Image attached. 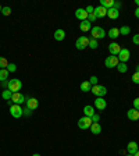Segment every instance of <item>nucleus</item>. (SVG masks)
Instances as JSON below:
<instances>
[{"instance_id": "20e7f679", "label": "nucleus", "mask_w": 139, "mask_h": 156, "mask_svg": "<svg viewBox=\"0 0 139 156\" xmlns=\"http://www.w3.org/2000/svg\"><path fill=\"white\" fill-rule=\"evenodd\" d=\"M91 126H92V119L91 117L84 116V117H81V119L78 120V127H79L81 130H89Z\"/></svg>"}, {"instance_id": "473e14b6", "label": "nucleus", "mask_w": 139, "mask_h": 156, "mask_svg": "<svg viewBox=\"0 0 139 156\" xmlns=\"http://www.w3.org/2000/svg\"><path fill=\"white\" fill-rule=\"evenodd\" d=\"M2 14H3V16H10V14H11V9H10L9 6L3 7V9H2Z\"/></svg>"}, {"instance_id": "c03bdc74", "label": "nucleus", "mask_w": 139, "mask_h": 156, "mask_svg": "<svg viewBox=\"0 0 139 156\" xmlns=\"http://www.w3.org/2000/svg\"><path fill=\"white\" fill-rule=\"evenodd\" d=\"M135 3H136V6L139 7V0H135Z\"/></svg>"}, {"instance_id": "ea45409f", "label": "nucleus", "mask_w": 139, "mask_h": 156, "mask_svg": "<svg viewBox=\"0 0 139 156\" xmlns=\"http://www.w3.org/2000/svg\"><path fill=\"white\" fill-rule=\"evenodd\" d=\"M85 10H86V13H88V14H92V13H93V11H95V7H92V6H88Z\"/></svg>"}, {"instance_id": "37998d69", "label": "nucleus", "mask_w": 139, "mask_h": 156, "mask_svg": "<svg viewBox=\"0 0 139 156\" xmlns=\"http://www.w3.org/2000/svg\"><path fill=\"white\" fill-rule=\"evenodd\" d=\"M134 14H135L136 18H139V7H136V10H135V13H134Z\"/></svg>"}, {"instance_id": "c756f323", "label": "nucleus", "mask_w": 139, "mask_h": 156, "mask_svg": "<svg viewBox=\"0 0 139 156\" xmlns=\"http://www.w3.org/2000/svg\"><path fill=\"white\" fill-rule=\"evenodd\" d=\"M7 66H9L7 58L3 57V56H0V70H2V68H7Z\"/></svg>"}, {"instance_id": "f257e3e1", "label": "nucleus", "mask_w": 139, "mask_h": 156, "mask_svg": "<svg viewBox=\"0 0 139 156\" xmlns=\"http://www.w3.org/2000/svg\"><path fill=\"white\" fill-rule=\"evenodd\" d=\"M21 88H23V82H21V80H18V78H11V80H9V88H7V89H10L13 94L19 92Z\"/></svg>"}, {"instance_id": "ddd939ff", "label": "nucleus", "mask_w": 139, "mask_h": 156, "mask_svg": "<svg viewBox=\"0 0 139 156\" xmlns=\"http://www.w3.org/2000/svg\"><path fill=\"white\" fill-rule=\"evenodd\" d=\"M25 106L29 107L31 110H36V109H38V106H39V101L36 99V98H29L28 101L25 102Z\"/></svg>"}, {"instance_id": "58836bf2", "label": "nucleus", "mask_w": 139, "mask_h": 156, "mask_svg": "<svg viewBox=\"0 0 139 156\" xmlns=\"http://www.w3.org/2000/svg\"><path fill=\"white\" fill-rule=\"evenodd\" d=\"M134 109L139 110V98H136L135 101H134Z\"/></svg>"}, {"instance_id": "6ab92c4d", "label": "nucleus", "mask_w": 139, "mask_h": 156, "mask_svg": "<svg viewBox=\"0 0 139 156\" xmlns=\"http://www.w3.org/2000/svg\"><path fill=\"white\" fill-rule=\"evenodd\" d=\"M64 38H65V31L64 29H56L54 31V39L56 41H58V42H61V41H64Z\"/></svg>"}, {"instance_id": "49530a36", "label": "nucleus", "mask_w": 139, "mask_h": 156, "mask_svg": "<svg viewBox=\"0 0 139 156\" xmlns=\"http://www.w3.org/2000/svg\"><path fill=\"white\" fill-rule=\"evenodd\" d=\"M32 156H40V155H39V153H33Z\"/></svg>"}, {"instance_id": "393cba45", "label": "nucleus", "mask_w": 139, "mask_h": 156, "mask_svg": "<svg viewBox=\"0 0 139 156\" xmlns=\"http://www.w3.org/2000/svg\"><path fill=\"white\" fill-rule=\"evenodd\" d=\"M9 74H10V73L7 71V68H2V70H0V82L7 81V78H9Z\"/></svg>"}, {"instance_id": "8fccbe9b", "label": "nucleus", "mask_w": 139, "mask_h": 156, "mask_svg": "<svg viewBox=\"0 0 139 156\" xmlns=\"http://www.w3.org/2000/svg\"><path fill=\"white\" fill-rule=\"evenodd\" d=\"M0 13H2V6H0Z\"/></svg>"}, {"instance_id": "5701e85b", "label": "nucleus", "mask_w": 139, "mask_h": 156, "mask_svg": "<svg viewBox=\"0 0 139 156\" xmlns=\"http://www.w3.org/2000/svg\"><path fill=\"white\" fill-rule=\"evenodd\" d=\"M100 6L104 7L106 10L113 9L114 7V0H100Z\"/></svg>"}, {"instance_id": "6e6552de", "label": "nucleus", "mask_w": 139, "mask_h": 156, "mask_svg": "<svg viewBox=\"0 0 139 156\" xmlns=\"http://www.w3.org/2000/svg\"><path fill=\"white\" fill-rule=\"evenodd\" d=\"M11 102H13L14 105H21V103H25L26 102V98H25V95H23L21 92H16V94H13V96H11Z\"/></svg>"}, {"instance_id": "39448f33", "label": "nucleus", "mask_w": 139, "mask_h": 156, "mask_svg": "<svg viewBox=\"0 0 139 156\" xmlns=\"http://www.w3.org/2000/svg\"><path fill=\"white\" fill-rule=\"evenodd\" d=\"M92 94L95 95L96 98H103L104 95L107 94V88L103 87V85H95V87H92Z\"/></svg>"}, {"instance_id": "f8f14e48", "label": "nucleus", "mask_w": 139, "mask_h": 156, "mask_svg": "<svg viewBox=\"0 0 139 156\" xmlns=\"http://www.w3.org/2000/svg\"><path fill=\"white\" fill-rule=\"evenodd\" d=\"M95 107L97 110H104L107 107V102L104 101V98H96L95 99Z\"/></svg>"}, {"instance_id": "7c9ffc66", "label": "nucleus", "mask_w": 139, "mask_h": 156, "mask_svg": "<svg viewBox=\"0 0 139 156\" xmlns=\"http://www.w3.org/2000/svg\"><path fill=\"white\" fill-rule=\"evenodd\" d=\"M17 70V66L14 64V63H9V66H7V71L9 73H16Z\"/></svg>"}, {"instance_id": "9d476101", "label": "nucleus", "mask_w": 139, "mask_h": 156, "mask_svg": "<svg viewBox=\"0 0 139 156\" xmlns=\"http://www.w3.org/2000/svg\"><path fill=\"white\" fill-rule=\"evenodd\" d=\"M88 16H89V14L86 13V10L85 9H77L75 10V18L79 20V21H85V20H88Z\"/></svg>"}, {"instance_id": "9b49d317", "label": "nucleus", "mask_w": 139, "mask_h": 156, "mask_svg": "<svg viewBox=\"0 0 139 156\" xmlns=\"http://www.w3.org/2000/svg\"><path fill=\"white\" fill-rule=\"evenodd\" d=\"M121 49L123 48H121L118 43H116V42H113V43L109 45V52H110L111 56H118V53L121 52Z\"/></svg>"}, {"instance_id": "e433bc0d", "label": "nucleus", "mask_w": 139, "mask_h": 156, "mask_svg": "<svg viewBox=\"0 0 139 156\" xmlns=\"http://www.w3.org/2000/svg\"><path fill=\"white\" fill-rule=\"evenodd\" d=\"M96 18H97V17L95 16V13H92V14H89V16H88V21H89V23H95V21H96Z\"/></svg>"}, {"instance_id": "7ed1b4c3", "label": "nucleus", "mask_w": 139, "mask_h": 156, "mask_svg": "<svg viewBox=\"0 0 139 156\" xmlns=\"http://www.w3.org/2000/svg\"><path fill=\"white\" fill-rule=\"evenodd\" d=\"M88 46H89V38H86V36H79V38L77 39V42H75V48L78 49V50H84V49H86Z\"/></svg>"}, {"instance_id": "bb28decb", "label": "nucleus", "mask_w": 139, "mask_h": 156, "mask_svg": "<svg viewBox=\"0 0 139 156\" xmlns=\"http://www.w3.org/2000/svg\"><path fill=\"white\" fill-rule=\"evenodd\" d=\"M117 70H118V73H127L128 71V66H127V63H118V66H117Z\"/></svg>"}, {"instance_id": "a878e982", "label": "nucleus", "mask_w": 139, "mask_h": 156, "mask_svg": "<svg viewBox=\"0 0 139 156\" xmlns=\"http://www.w3.org/2000/svg\"><path fill=\"white\" fill-rule=\"evenodd\" d=\"M11 96H13V92L10 91V89H4L3 94H2V98H3L4 101H11Z\"/></svg>"}, {"instance_id": "423d86ee", "label": "nucleus", "mask_w": 139, "mask_h": 156, "mask_svg": "<svg viewBox=\"0 0 139 156\" xmlns=\"http://www.w3.org/2000/svg\"><path fill=\"white\" fill-rule=\"evenodd\" d=\"M10 114H11L14 119H19V117H23L24 112H23L21 105H13V106L10 107Z\"/></svg>"}, {"instance_id": "c85d7f7f", "label": "nucleus", "mask_w": 139, "mask_h": 156, "mask_svg": "<svg viewBox=\"0 0 139 156\" xmlns=\"http://www.w3.org/2000/svg\"><path fill=\"white\" fill-rule=\"evenodd\" d=\"M88 48H91V49H97V48H99V42H97L96 39L91 38V39H89V46H88Z\"/></svg>"}, {"instance_id": "79ce46f5", "label": "nucleus", "mask_w": 139, "mask_h": 156, "mask_svg": "<svg viewBox=\"0 0 139 156\" xmlns=\"http://www.w3.org/2000/svg\"><path fill=\"white\" fill-rule=\"evenodd\" d=\"M120 7H121V3H120V2H114V9L120 10Z\"/></svg>"}, {"instance_id": "de8ad7c7", "label": "nucleus", "mask_w": 139, "mask_h": 156, "mask_svg": "<svg viewBox=\"0 0 139 156\" xmlns=\"http://www.w3.org/2000/svg\"><path fill=\"white\" fill-rule=\"evenodd\" d=\"M134 156H139V151H138V152H136V153H135V155H134Z\"/></svg>"}, {"instance_id": "c9c22d12", "label": "nucleus", "mask_w": 139, "mask_h": 156, "mask_svg": "<svg viewBox=\"0 0 139 156\" xmlns=\"http://www.w3.org/2000/svg\"><path fill=\"white\" fill-rule=\"evenodd\" d=\"M91 119H92V123H99V120H100V116H99L97 113H95L93 116L91 117Z\"/></svg>"}, {"instance_id": "f704fd0d", "label": "nucleus", "mask_w": 139, "mask_h": 156, "mask_svg": "<svg viewBox=\"0 0 139 156\" xmlns=\"http://www.w3.org/2000/svg\"><path fill=\"white\" fill-rule=\"evenodd\" d=\"M23 112H24V114H25L26 117H29L31 116V114H32V110H31V109H29V107H23Z\"/></svg>"}, {"instance_id": "a211bd4d", "label": "nucleus", "mask_w": 139, "mask_h": 156, "mask_svg": "<svg viewBox=\"0 0 139 156\" xmlns=\"http://www.w3.org/2000/svg\"><path fill=\"white\" fill-rule=\"evenodd\" d=\"M107 17L111 20H117L118 17H120V10H117V9H109L107 10Z\"/></svg>"}, {"instance_id": "72a5a7b5", "label": "nucleus", "mask_w": 139, "mask_h": 156, "mask_svg": "<svg viewBox=\"0 0 139 156\" xmlns=\"http://www.w3.org/2000/svg\"><path fill=\"white\" fill-rule=\"evenodd\" d=\"M89 82H91L92 87H95V85H97V77L96 75H92L91 78H89Z\"/></svg>"}, {"instance_id": "f3484780", "label": "nucleus", "mask_w": 139, "mask_h": 156, "mask_svg": "<svg viewBox=\"0 0 139 156\" xmlns=\"http://www.w3.org/2000/svg\"><path fill=\"white\" fill-rule=\"evenodd\" d=\"M79 29H81L82 32H89L92 29V23H89L88 20L81 21V23H79Z\"/></svg>"}, {"instance_id": "2eb2a0df", "label": "nucleus", "mask_w": 139, "mask_h": 156, "mask_svg": "<svg viewBox=\"0 0 139 156\" xmlns=\"http://www.w3.org/2000/svg\"><path fill=\"white\" fill-rule=\"evenodd\" d=\"M127 117L130 119V120H132V121H136V120H139V110H136V109H130V110L127 112Z\"/></svg>"}, {"instance_id": "a18cd8bd", "label": "nucleus", "mask_w": 139, "mask_h": 156, "mask_svg": "<svg viewBox=\"0 0 139 156\" xmlns=\"http://www.w3.org/2000/svg\"><path fill=\"white\" fill-rule=\"evenodd\" d=\"M136 71H138V73H139V64H138V66H136Z\"/></svg>"}, {"instance_id": "b1692460", "label": "nucleus", "mask_w": 139, "mask_h": 156, "mask_svg": "<svg viewBox=\"0 0 139 156\" xmlns=\"http://www.w3.org/2000/svg\"><path fill=\"white\" fill-rule=\"evenodd\" d=\"M81 91H82V92H89V91H92V85H91V82H89V81H84V82H81Z\"/></svg>"}, {"instance_id": "aec40b11", "label": "nucleus", "mask_w": 139, "mask_h": 156, "mask_svg": "<svg viewBox=\"0 0 139 156\" xmlns=\"http://www.w3.org/2000/svg\"><path fill=\"white\" fill-rule=\"evenodd\" d=\"M89 130L92 131V134H95V135H97V134H100L102 133V126L100 123H92L91 128Z\"/></svg>"}, {"instance_id": "412c9836", "label": "nucleus", "mask_w": 139, "mask_h": 156, "mask_svg": "<svg viewBox=\"0 0 139 156\" xmlns=\"http://www.w3.org/2000/svg\"><path fill=\"white\" fill-rule=\"evenodd\" d=\"M95 113H96V112H95V107L91 106V105H88V106L84 107V114H85L86 117H92Z\"/></svg>"}, {"instance_id": "f03ea898", "label": "nucleus", "mask_w": 139, "mask_h": 156, "mask_svg": "<svg viewBox=\"0 0 139 156\" xmlns=\"http://www.w3.org/2000/svg\"><path fill=\"white\" fill-rule=\"evenodd\" d=\"M91 31H92V38L96 39V41L97 39H103L104 36L107 35V32L102 28V27H92Z\"/></svg>"}, {"instance_id": "4be33fe9", "label": "nucleus", "mask_w": 139, "mask_h": 156, "mask_svg": "<svg viewBox=\"0 0 139 156\" xmlns=\"http://www.w3.org/2000/svg\"><path fill=\"white\" fill-rule=\"evenodd\" d=\"M107 36L111 39H117L118 36H120V29L118 28H111L109 32H107Z\"/></svg>"}, {"instance_id": "4468645a", "label": "nucleus", "mask_w": 139, "mask_h": 156, "mask_svg": "<svg viewBox=\"0 0 139 156\" xmlns=\"http://www.w3.org/2000/svg\"><path fill=\"white\" fill-rule=\"evenodd\" d=\"M138 151H139V146L135 141H131V142L127 145V152L130 153V155H135Z\"/></svg>"}, {"instance_id": "0eeeda50", "label": "nucleus", "mask_w": 139, "mask_h": 156, "mask_svg": "<svg viewBox=\"0 0 139 156\" xmlns=\"http://www.w3.org/2000/svg\"><path fill=\"white\" fill-rule=\"evenodd\" d=\"M117 58H118V62L120 63H127L128 60L131 58V52L130 49H121V52L118 53V56H117Z\"/></svg>"}, {"instance_id": "cd10ccee", "label": "nucleus", "mask_w": 139, "mask_h": 156, "mask_svg": "<svg viewBox=\"0 0 139 156\" xmlns=\"http://www.w3.org/2000/svg\"><path fill=\"white\" fill-rule=\"evenodd\" d=\"M120 29V35H130V32H131V28L128 25H124V27H121V28H118Z\"/></svg>"}, {"instance_id": "1a4fd4ad", "label": "nucleus", "mask_w": 139, "mask_h": 156, "mask_svg": "<svg viewBox=\"0 0 139 156\" xmlns=\"http://www.w3.org/2000/svg\"><path fill=\"white\" fill-rule=\"evenodd\" d=\"M118 58H117V56H109V57L104 60V66H106L107 68H114L118 66Z\"/></svg>"}, {"instance_id": "dca6fc26", "label": "nucleus", "mask_w": 139, "mask_h": 156, "mask_svg": "<svg viewBox=\"0 0 139 156\" xmlns=\"http://www.w3.org/2000/svg\"><path fill=\"white\" fill-rule=\"evenodd\" d=\"M95 16L97 17V18H103V17H106L107 16V10L104 9V7H102V6H97V7H95Z\"/></svg>"}, {"instance_id": "2f4dec72", "label": "nucleus", "mask_w": 139, "mask_h": 156, "mask_svg": "<svg viewBox=\"0 0 139 156\" xmlns=\"http://www.w3.org/2000/svg\"><path fill=\"white\" fill-rule=\"evenodd\" d=\"M132 82L134 84H136V85H139V73L138 71H135L132 74Z\"/></svg>"}, {"instance_id": "a19ab883", "label": "nucleus", "mask_w": 139, "mask_h": 156, "mask_svg": "<svg viewBox=\"0 0 139 156\" xmlns=\"http://www.w3.org/2000/svg\"><path fill=\"white\" fill-rule=\"evenodd\" d=\"M2 88H3V89H7V88H9V80L2 82Z\"/></svg>"}, {"instance_id": "09e8293b", "label": "nucleus", "mask_w": 139, "mask_h": 156, "mask_svg": "<svg viewBox=\"0 0 139 156\" xmlns=\"http://www.w3.org/2000/svg\"><path fill=\"white\" fill-rule=\"evenodd\" d=\"M127 156H134V155H130V153H128V155H127Z\"/></svg>"}, {"instance_id": "4c0bfd02", "label": "nucleus", "mask_w": 139, "mask_h": 156, "mask_svg": "<svg viewBox=\"0 0 139 156\" xmlns=\"http://www.w3.org/2000/svg\"><path fill=\"white\" fill-rule=\"evenodd\" d=\"M132 42L135 43V45H139V34H135V35H134Z\"/></svg>"}]
</instances>
